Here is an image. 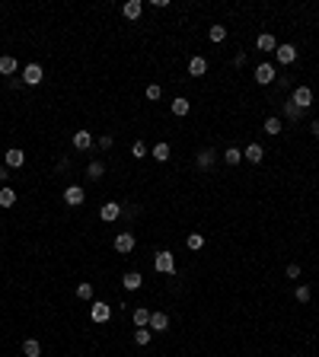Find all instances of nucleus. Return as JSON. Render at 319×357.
Instances as JSON below:
<instances>
[{"label": "nucleus", "mask_w": 319, "mask_h": 357, "mask_svg": "<svg viewBox=\"0 0 319 357\" xmlns=\"http://www.w3.org/2000/svg\"><path fill=\"white\" fill-rule=\"evenodd\" d=\"M153 268H157L160 275H176V258H172V252H157V255H153Z\"/></svg>", "instance_id": "f257e3e1"}, {"label": "nucleus", "mask_w": 319, "mask_h": 357, "mask_svg": "<svg viewBox=\"0 0 319 357\" xmlns=\"http://www.w3.org/2000/svg\"><path fill=\"white\" fill-rule=\"evenodd\" d=\"M275 80H278V77H275V64L262 61V64L255 67V83H258V86H271Z\"/></svg>", "instance_id": "f03ea898"}, {"label": "nucleus", "mask_w": 319, "mask_h": 357, "mask_svg": "<svg viewBox=\"0 0 319 357\" xmlns=\"http://www.w3.org/2000/svg\"><path fill=\"white\" fill-rule=\"evenodd\" d=\"M90 319H93V322H109V319H112V306L102 303V300H93V306H90Z\"/></svg>", "instance_id": "7ed1b4c3"}, {"label": "nucleus", "mask_w": 319, "mask_h": 357, "mask_svg": "<svg viewBox=\"0 0 319 357\" xmlns=\"http://www.w3.org/2000/svg\"><path fill=\"white\" fill-rule=\"evenodd\" d=\"M42 77H45L42 64H26V67H22V83H26V86H39Z\"/></svg>", "instance_id": "20e7f679"}, {"label": "nucleus", "mask_w": 319, "mask_h": 357, "mask_svg": "<svg viewBox=\"0 0 319 357\" xmlns=\"http://www.w3.org/2000/svg\"><path fill=\"white\" fill-rule=\"evenodd\" d=\"M291 102L297 105L300 112L310 109V105H313V90H310V86H297V90H294V96H291Z\"/></svg>", "instance_id": "39448f33"}, {"label": "nucleus", "mask_w": 319, "mask_h": 357, "mask_svg": "<svg viewBox=\"0 0 319 357\" xmlns=\"http://www.w3.org/2000/svg\"><path fill=\"white\" fill-rule=\"evenodd\" d=\"M275 61L278 64H294V61H297V48H294V45H278V48H275Z\"/></svg>", "instance_id": "423d86ee"}, {"label": "nucleus", "mask_w": 319, "mask_h": 357, "mask_svg": "<svg viewBox=\"0 0 319 357\" xmlns=\"http://www.w3.org/2000/svg\"><path fill=\"white\" fill-rule=\"evenodd\" d=\"M115 252H122V255L134 252V233H118L115 236Z\"/></svg>", "instance_id": "0eeeda50"}, {"label": "nucleus", "mask_w": 319, "mask_h": 357, "mask_svg": "<svg viewBox=\"0 0 319 357\" xmlns=\"http://www.w3.org/2000/svg\"><path fill=\"white\" fill-rule=\"evenodd\" d=\"M83 188L80 185H67V192H64V204H70V207H77V204H83Z\"/></svg>", "instance_id": "6e6552de"}, {"label": "nucleus", "mask_w": 319, "mask_h": 357, "mask_svg": "<svg viewBox=\"0 0 319 357\" xmlns=\"http://www.w3.org/2000/svg\"><path fill=\"white\" fill-rule=\"evenodd\" d=\"M99 217H102L105 223L118 220V217H122V204H115V201H109V204H102V207H99Z\"/></svg>", "instance_id": "1a4fd4ad"}, {"label": "nucleus", "mask_w": 319, "mask_h": 357, "mask_svg": "<svg viewBox=\"0 0 319 357\" xmlns=\"http://www.w3.org/2000/svg\"><path fill=\"white\" fill-rule=\"evenodd\" d=\"M150 332H166L169 329V316L166 313H150Z\"/></svg>", "instance_id": "9d476101"}, {"label": "nucleus", "mask_w": 319, "mask_h": 357, "mask_svg": "<svg viewBox=\"0 0 319 357\" xmlns=\"http://www.w3.org/2000/svg\"><path fill=\"white\" fill-rule=\"evenodd\" d=\"M122 13H125L128 19H140V13H144V4H140V0H128V4L122 7Z\"/></svg>", "instance_id": "9b49d317"}, {"label": "nucleus", "mask_w": 319, "mask_h": 357, "mask_svg": "<svg viewBox=\"0 0 319 357\" xmlns=\"http://www.w3.org/2000/svg\"><path fill=\"white\" fill-rule=\"evenodd\" d=\"M150 157L157 160V163H166V160L172 157V150H169V144H166V140H160V144H157V147L150 150Z\"/></svg>", "instance_id": "f8f14e48"}, {"label": "nucleus", "mask_w": 319, "mask_h": 357, "mask_svg": "<svg viewBox=\"0 0 319 357\" xmlns=\"http://www.w3.org/2000/svg\"><path fill=\"white\" fill-rule=\"evenodd\" d=\"M195 166L198 169H211V166H214V150H198V157H195Z\"/></svg>", "instance_id": "ddd939ff"}, {"label": "nucleus", "mask_w": 319, "mask_h": 357, "mask_svg": "<svg viewBox=\"0 0 319 357\" xmlns=\"http://www.w3.org/2000/svg\"><path fill=\"white\" fill-rule=\"evenodd\" d=\"M255 48H258V51H275V48H278V42H275V35H268V32H262V35H258V39H255Z\"/></svg>", "instance_id": "4468645a"}, {"label": "nucleus", "mask_w": 319, "mask_h": 357, "mask_svg": "<svg viewBox=\"0 0 319 357\" xmlns=\"http://www.w3.org/2000/svg\"><path fill=\"white\" fill-rule=\"evenodd\" d=\"M16 67H19V64H16L13 54H4V57H0V74H4V77H13Z\"/></svg>", "instance_id": "2eb2a0df"}, {"label": "nucleus", "mask_w": 319, "mask_h": 357, "mask_svg": "<svg viewBox=\"0 0 319 357\" xmlns=\"http://www.w3.org/2000/svg\"><path fill=\"white\" fill-rule=\"evenodd\" d=\"M74 147H77V150H90V147H93V134H90L86 128L74 134Z\"/></svg>", "instance_id": "dca6fc26"}, {"label": "nucleus", "mask_w": 319, "mask_h": 357, "mask_svg": "<svg viewBox=\"0 0 319 357\" xmlns=\"http://www.w3.org/2000/svg\"><path fill=\"white\" fill-rule=\"evenodd\" d=\"M188 74H192V77H205L208 74V61H205V57H192V61H188Z\"/></svg>", "instance_id": "f3484780"}, {"label": "nucleus", "mask_w": 319, "mask_h": 357, "mask_svg": "<svg viewBox=\"0 0 319 357\" xmlns=\"http://www.w3.org/2000/svg\"><path fill=\"white\" fill-rule=\"evenodd\" d=\"M22 163H26V153H22V150H7V166H10V169H19V166Z\"/></svg>", "instance_id": "a211bd4d"}, {"label": "nucleus", "mask_w": 319, "mask_h": 357, "mask_svg": "<svg viewBox=\"0 0 319 357\" xmlns=\"http://www.w3.org/2000/svg\"><path fill=\"white\" fill-rule=\"evenodd\" d=\"M243 157L249 160V163H262V157H265V150H262V144H249L243 150Z\"/></svg>", "instance_id": "6ab92c4d"}, {"label": "nucleus", "mask_w": 319, "mask_h": 357, "mask_svg": "<svg viewBox=\"0 0 319 357\" xmlns=\"http://www.w3.org/2000/svg\"><path fill=\"white\" fill-rule=\"evenodd\" d=\"M281 112H284V118H287V122H300V118H303V112L297 109V105H294L291 99L284 102V105H281Z\"/></svg>", "instance_id": "aec40b11"}, {"label": "nucleus", "mask_w": 319, "mask_h": 357, "mask_svg": "<svg viewBox=\"0 0 319 357\" xmlns=\"http://www.w3.org/2000/svg\"><path fill=\"white\" fill-rule=\"evenodd\" d=\"M122 284H125V290H137L140 284H144V278H140L137 271H128V275L122 278Z\"/></svg>", "instance_id": "412c9836"}, {"label": "nucleus", "mask_w": 319, "mask_h": 357, "mask_svg": "<svg viewBox=\"0 0 319 357\" xmlns=\"http://www.w3.org/2000/svg\"><path fill=\"white\" fill-rule=\"evenodd\" d=\"M13 204H16V192L10 185H4L0 188V207H13Z\"/></svg>", "instance_id": "4be33fe9"}, {"label": "nucleus", "mask_w": 319, "mask_h": 357, "mask_svg": "<svg viewBox=\"0 0 319 357\" xmlns=\"http://www.w3.org/2000/svg\"><path fill=\"white\" fill-rule=\"evenodd\" d=\"M188 112H192V102H188L185 96H179V99H172V115H188Z\"/></svg>", "instance_id": "5701e85b"}, {"label": "nucleus", "mask_w": 319, "mask_h": 357, "mask_svg": "<svg viewBox=\"0 0 319 357\" xmlns=\"http://www.w3.org/2000/svg\"><path fill=\"white\" fill-rule=\"evenodd\" d=\"M102 175H105V163L102 160H93L86 166V178H102Z\"/></svg>", "instance_id": "b1692460"}, {"label": "nucleus", "mask_w": 319, "mask_h": 357, "mask_svg": "<svg viewBox=\"0 0 319 357\" xmlns=\"http://www.w3.org/2000/svg\"><path fill=\"white\" fill-rule=\"evenodd\" d=\"M134 325H137V329H147V325H150V309H144V306L134 309Z\"/></svg>", "instance_id": "393cba45"}, {"label": "nucleus", "mask_w": 319, "mask_h": 357, "mask_svg": "<svg viewBox=\"0 0 319 357\" xmlns=\"http://www.w3.org/2000/svg\"><path fill=\"white\" fill-rule=\"evenodd\" d=\"M240 160H243V150H236V147L223 150V163H227V166H240Z\"/></svg>", "instance_id": "a878e982"}, {"label": "nucleus", "mask_w": 319, "mask_h": 357, "mask_svg": "<svg viewBox=\"0 0 319 357\" xmlns=\"http://www.w3.org/2000/svg\"><path fill=\"white\" fill-rule=\"evenodd\" d=\"M22 354H26V357H39L42 354V344L35 341V338H26V341H22Z\"/></svg>", "instance_id": "bb28decb"}, {"label": "nucleus", "mask_w": 319, "mask_h": 357, "mask_svg": "<svg viewBox=\"0 0 319 357\" xmlns=\"http://www.w3.org/2000/svg\"><path fill=\"white\" fill-rule=\"evenodd\" d=\"M265 134H271V137H275V134H281V118H278V115L265 118Z\"/></svg>", "instance_id": "cd10ccee"}, {"label": "nucleus", "mask_w": 319, "mask_h": 357, "mask_svg": "<svg viewBox=\"0 0 319 357\" xmlns=\"http://www.w3.org/2000/svg\"><path fill=\"white\" fill-rule=\"evenodd\" d=\"M134 344L147 348V344H150V329H134Z\"/></svg>", "instance_id": "c85d7f7f"}, {"label": "nucleus", "mask_w": 319, "mask_h": 357, "mask_svg": "<svg viewBox=\"0 0 319 357\" xmlns=\"http://www.w3.org/2000/svg\"><path fill=\"white\" fill-rule=\"evenodd\" d=\"M185 243H188V249H192V252H198V249L205 246V236H201V233H188Z\"/></svg>", "instance_id": "c756f323"}, {"label": "nucleus", "mask_w": 319, "mask_h": 357, "mask_svg": "<svg viewBox=\"0 0 319 357\" xmlns=\"http://www.w3.org/2000/svg\"><path fill=\"white\" fill-rule=\"evenodd\" d=\"M77 296H80V300H93V284H90V281L77 284Z\"/></svg>", "instance_id": "7c9ffc66"}, {"label": "nucleus", "mask_w": 319, "mask_h": 357, "mask_svg": "<svg viewBox=\"0 0 319 357\" xmlns=\"http://www.w3.org/2000/svg\"><path fill=\"white\" fill-rule=\"evenodd\" d=\"M208 35H211V42H214V45H220L223 39H227V29H223V26H211Z\"/></svg>", "instance_id": "2f4dec72"}, {"label": "nucleus", "mask_w": 319, "mask_h": 357, "mask_svg": "<svg viewBox=\"0 0 319 357\" xmlns=\"http://www.w3.org/2000/svg\"><path fill=\"white\" fill-rule=\"evenodd\" d=\"M294 296H297V303H310V300H313V290L306 287V284H300V287H297V293H294Z\"/></svg>", "instance_id": "473e14b6"}, {"label": "nucleus", "mask_w": 319, "mask_h": 357, "mask_svg": "<svg viewBox=\"0 0 319 357\" xmlns=\"http://www.w3.org/2000/svg\"><path fill=\"white\" fill-rule=\"evenodd\" d=\"M131 153H134V160H144V157H147V153H150V150H147V144H144V140H134V147H131Z\"/></svg>", "instance_id": "72a5a7b5"}, {"label": "nucleus", "mask_w": 319, "mask_h": 357, "mask_svg": "<svg viewBox=\"0 0 319 357\" xmlns=\"http://www.w3.org/2000/svg\"><path fill=\"white\" fill-rule=\"evenodd\" d=\"M160 96H163V90L157 86V83H150V86H147V99H150V102H157Z\"/></svg>", "instance_id": "f704fd0d"}, {"label": "nucleus", "mask_w": 319, "mask_h": 357, "mask_svg": "<svg viewBox=\"0 0 319 357\" xmlns=\"http://www.w3.org/2000/svg\"><path fill=\"white\" fill-rule=\"evenodd\" d=\"M96 147H99V150H109V147H112V134H102V137H96Z\"/></svg>", "instance_id": "c9c22d12"}, {"label": "nucleus", "mask_w": 319, "mask_h": 357, "mask_svg": "<svg viewBox=\"0 0 319 357\" xmlns=\"http://www.w3.org/2000/svg\"><path fill=\"white\" fill-rule=\"evenodd\" d=\"M287 278H291V281L300 278V265H297V261H291V265H287Z\"/></svg>", "instance_id": "e433bc0d"}, {"label": "nucleus", "mask_w": 319, "mask_h": 357, "mask_svg": "<svg viewBox=\"0 0 319 357\" xmlns=\"http://www.w3.org/2000/svg\"><path fill=\"white\" fill-rule=\"evenodd\" d=\"M233 64H236V67H243V64H246V51H236V57H233Z\"/></svg>", "instance_id": "4c0bfd02"}, {"label": "nucleus", "mask_w": 319, "mask_h": 357, "mask_svg": "<svg viewBox=\"0 0 319 357\" xmlns=\"http://www.w3.org/2000/svg\"><path fill=\"white\" fill-rule=\"evenodd\" d=\"M7 83H10V90H19V86H22V77H10Z\"/></svg>", "instance_id": "58836bf2"}, {"label": "nucleus", "mask_w": 319, "mask_h": 357, "mask_svg": "<svg viewBox=\"0 0 319 357\" xmlns=\"http://www.w3.org/2000/svg\"><path fill=\"white\" fill-rule=\"evenodd\" d=\"M0 182L7 185V166H0Z\"/></svg>", "instance_id": "ea45409f"}, {"label": "nucleus", "mask_w": 319, "mask_h": 357, "mask_svg": "<svg viewBox=\"0 0 319 357\" xmlns=\"http://www.w3.org/2000/svg\"><path fill=\"white\" fill-rule=\"evenodd\" d=\"M310 128H313V134H316V137H319V118H316V122H313V125H310Z\"/></svg>", "instance_id": "a19ab883"}]
</instances>
